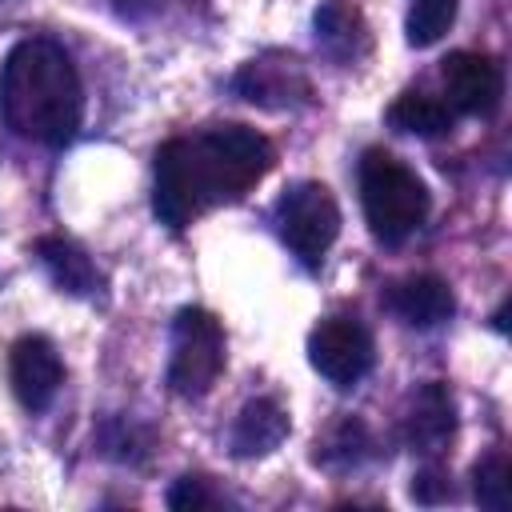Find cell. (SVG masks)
Listing matches in <instances>:
<instances>
[{
    "label": "cell",
    "mask_w": 512,
    "mask_h": 512,
    "mask_svg": "<svg viewBox=\"0 0 512 512\" xmlns=\"http://www.w3.org/2000/svg\"><path fill=\"white\" fill-rule=\"evenodd\" d=\"M272 160L276 152L268 136L248 124H216L196 136H176L156 148L152 212L160 224L180 232L204 208L240 200Z\"/></svg>",
    "instance_id": "1"
},
{
    "label": "cell",
    "mask_w": 512,
    "mask_h": 512,
    "mask_svg": "<svg viewBox=\"0 0 512 512\" xmlns=\"http://www.w3.org/2000/svg\"><path fill=\"white\" fill-rule=\"evenodd\" d=\"M0 112L24 140L60 148L84 116V88L72 56L52 40H20L0 68Z\"/></svg>",
    "instance_id": "2"
},
{
    "label": "cell",
    "mask_w": 512,
    "mask_h": 512,
    "mask_svg": "<svg viewBox=\"0 0 512 512\" xmlns=\"http://www.w3.org/2000/svg\"><path fill=\"white\" fill-rule=\"evenodd\" d=\"M360 204L380 244H404L428 216V188L392 152L368 148L360 160Z\"/></svg>",
    "instance_id": "3"
},
{
    "label": "cell",
    "mask_w": 512,
    "mask_h": 512,
    "mask_svg": "<svg viewBox=\"0 0 512 512\" xmlns=\"http://www.w3.org/2000/svg\"><path fill=\"white\" fill-rule=\"evenodd\" d=\"M224 372V328L204 308H180L172 320L168 384L176 396H204Z\"/></svg>",
    "instance_id": "4"
},
{
    "label": "cell",
    "mask_w": 512,
    "mask_h": 512,
    "mask_svg": "<svg viewBox=\"0 0 512 512\" xmlns=\"http://www.w3.org/2000/svg\"><path fill=\"white\" fill-rule=\"evenodd\" d=\"M276 228H280V240L292 248V256L304 268H316L340 232V208L320 180H304L280 196Z\"/></svg>",
    "instance_id": "5"
},
{
    "label": "cell",
    "mask_w": 512,
    "mask_h": 512,
    "mask_svg": "<svg viewBox=\"0 0 512 512\" xmlns=\"http://www.w3.org/2000/svg\"><path fill=\"white\" fill-rule=\"evenodd\" d=\"M308 360L328 384L352 388L356 380L368 376L376 360V344H372V332L356 316H328L308 336Z\"/></svg>",
    "instance_id": "6"
},
{
    "label": "cell",
    "mask_w": 512,
    "mask_h": 512,
    "mask_svg": "<svg viewBox=\"0 0 512 512\" xmlns=\"http://www.w3.org/2000/svg\"><path fill=\"white\" fill-rule=\"evenodd\" d=\"M8 380L24 408L32 412L48 408L64 384V364H60L56 344L48 336H20L8 352Z\"/></svg>",
    "instance_id": "7"
},
{
    "label": "cell",
    "mask_w": 512,
    "mask_h": 512,
    "mask_svg": "<svg viewBox=\"0 0 512 512\" xmlns=\"http://www.w3.org/2000/svg\"><path fill=\"white\" fill-rule=\"evenodd\" d=\"M444 88L456 112L492 116L504 92V76H500V64L484 52H452L444 60Z\"/></svg>",
    "instance_id": "8"
},
{
    "label": "cell",
    "mask_w": 512,
    "mask_h": 512,
    "mask_svg": "<svg viewBox=\"0 0 512 512\" xmlns=\"http://www.w3.org/2000/svg\"><path fill=\"white\" fill-rule=\"evenodd\" d=\"M384 304H388L392 316H400V320L412 324V328H436V324H444V320L456 312L452 288H448L440 276H432V272L396 280V284L388 288Z\"/></svg>",
    "instance_id": "9"
},
{
    "label": "cell",
    "mask_w": 512,
    "mask_h": 512,
    "mask_svg": "<svg viewBox=\"0 0 512 512\" xmlns=\"http://www.w3.org/2000/svg\"><path fill=\"white\" fill-rule=\"evenodd\" d=\"M232 88H236L244 100L260 104V108H288V104H296V100H308V80H304V72L296 68V60H280V64H272V60H252V64H244V68L236 72Z\"/></svg>",
    "instance_id": "10"
},
{
    "label": "cell",
    "mask_w": 512,
    "mask_h": 512,
    "mask_svg": "<svg viewBox=\"0 0 512 512\" xmlns=\"http://www.w3.org/2000/svg\"><path fill=\"white\" fill-rule=\"evenodd\" d=\"M456 432V404H452V392L436 380H428L416 400H412V412H408V440L412 448L436 456Z\"/></svg>",
    "instance_id": "11"
},
{
    "label": "cell",
    "mask_w": 512,
    "mask_h": 512,
    "mask_svg": "<svg viewBox=\"0 0 512 512\" xmlns=\"http://www.w3.org/2000/svg\"><path fill=\"white\" fill-rule=\"evenodd\" d=\"M284 436H288V412L276 400L260 396V400H248L240 408V416L232 424V452L244 456V460L248 456H268L272 448L284 444Z\"/></svg>",
    "instance_id": "12"
},
{
    "label": "cell",
    "mask_w": 512,
    "mask_h": 512,
    "mask_svg": "<svg viewBox=\"0 0 512 512\" xmlns=\"http://www.w3.org/2000/svg\"><path fill=\"white\" fill-rule=\"evenodd\" d=\"M36 256H40V264L48 268V276H52L64 292H72V296H88V292H96L100 272H96V264L88 260V252H84L76 240H64V236H40V240H36Z\"/></svg>",
    "instance_id": "13"
},
{
    "label": "cell",
    "mask_w": 512,
    "mask_h": 512,
    "mask_svg": "<svg viewBox=\"0 0 512 512\" xmlns=\"http://www.w3.org/2000/svg\"><path fill=\"white\" fill-rule=\"evenodd\" d=\"M316 40H320L332 56L356 60V56L368 48L364 16H360L348 0H328V4H320V12H316Z\"/></svg>",
    "instance_id": "14"
},
{
    "label": "cell",
    "mask_w": 512,
    "mask_h": 512,
    "mask_svg": "<svg viewBox=\"0 0 512 512\" xmlns=\"http://www.w3.org/2000/svg\"><path fill=\"white\" fill-rule=\"evenodd\" d=\"M388 124L396 132H412V136H444V132H452V108L436 96L404 92V96L392 100Z\"/></svg>",
    "instance_id": "15"
},
{
    "label": "cell",
    "mask_w": 512,
    "mask_h": 512,
    "mask_svg": "<svg viewBox=\"0 0 512 512\" xmlns=\"http://www.w3.org/2000/svg\"><path fill=\"white\" fill-rule=\"evenodd\" d=\"M456 4L460 0H412L408 4V24H404L408 28V44L412 48L436 44L456 20Z\"/></svg>",
    "instance_id": "16"
},
{
    "label": "cell",
    "mask_w": 512,
    "mask_h": 512,
    "mask_svg": "<svg viewBox=\"0 0 512 512\" xmlns=\"http://www.w3.org/2000/svg\"><path fill=\"white\" fill-rule=\"evenodd\" d=\"M472 492H476L480 508H488V512H504L512 504V480H508L504 452H492L472 468Z\"/></svg>",
    "instance_id": "17"
},
{
    "label": "cell",
    "mask_w": 512,
    "mask_h": 512,
    "mask_svg": "<svg viewBox=\"0 0 512 512\" xmlns=\"http://www.w3.org/2000/svg\"><path fill=\"white\" fill-rule=\"evenodd\" d=\"M212 504H220V500H216V492L204 484V476H180V480L172 484V492H168V508H176V512L212 508Z\"/></svg>",
    "instance_id": "18"
},
{
    "label": "cell",
    "mask_w": 512,
    "mask_h": 512,
    "mask_svg": "<svg viewBox=\"0 0 512 512\" xmlns=\"http://www.w3.org/2000/svg\"><path fill=\"white\" fill-rule=\"evenodd\" d=\"M412 496L420 504H440L452 496V484H448V472L444 468H424L412 476Z\"/></svg>",
    "instance_id": "19"
},
{
    "label": "cell",
    "mask_w": 512,
    "mask_h": 512,
    "mask_svg": "<svg viewBox=\"0 0 512 512\" xmlns=\"http://www.w3.org/2000/svg\"><path fill=\"white\" fill-rule=\"evenodd\" d=\"M496 328H500V332L508 328V304H500V312H496Z\"/></svg>",
    "instance_id": "20"
},
{
    "label": "cell",
    "mask_w": 512,
    "mask_h": 512,
    "mask_svg": "<svg viewBox=\"0 0 512 512\" xmlns=\"http://www.w3.org/2000/svg\"><path fill=\"white\" fill-rule=\"evenodd\" d=\"M120 4H124V8H132V12H136V4H148V8H152V4H156V0H120Z\"/></svg>",
    "instance_id": "21"
}]
</instances>
